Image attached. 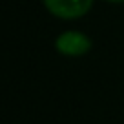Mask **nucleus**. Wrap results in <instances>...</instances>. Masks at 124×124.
Instances as JSON below:
<instances>
[{"label": "nucleus", "mask_w": 124, "mask_h": 124, "mask_svg": "<svg viewBox=\"0 0 124 124\" xmlns=\"http://www.w3.org/2000/svg\"><path fill=\"white\" fill-rule=\"evenodd\" d=\"M42 2L51 15L66 20L84 16L93 4V0H42Z\"/></svg>", "instance_id": "1"}, {"label": "nucleus", "mask_w": 124, "mask_h": 124, "mask_svg": "<svg viewBox=\"0 0 124 124\" xmlns=\"http://www.w3.org/2000/svg\"><path fill=\"white\" fill-rule=\"evenodd\" d=\"M55 47L58 53L66 55V57H80L91 49V40L88 39V35L80 31H66L57 37Z\"/></svg>", "instance_id": "2"}, {"label": "nucleus", "mask_w": 124, "mask_h": 124, "mask_svg": "<svg viewBox=\"0 0 124 124\" xmlns=\"http://www.w3.org/2000/svg\"><path fill=\"white\" fill-rule=\"evenodd\" d=\"M108 2H124V0H108Z\"/></svg>", "instance_id": "3"}]
</instances>
